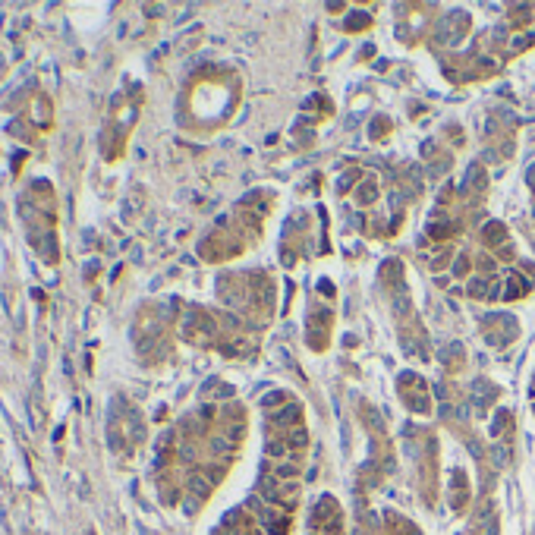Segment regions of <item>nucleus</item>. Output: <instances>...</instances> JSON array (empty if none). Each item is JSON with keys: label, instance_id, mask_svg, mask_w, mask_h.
<instances>
[{"label": "nucleus", "instance_id": "obj_1", "mask_svg": "<svg viewBox=\"0 0 535 535\" xmlns=\"http://www.w3.org/2000/svg\"><path fill=\"white\" fill-rule=\"evenodd\" d=\"M299 419H303V410L293 403V406H286L284 412H277V416H274V422H280V425H296Z\"/></svg>", "mask_w": 535, "mask_h": 535}, {"label": "nucleus", "instance_id": "obj_3", "mask_svg": "<svg viewBox=\"0 0 535 535\" xmlns=\"http://www.w3.org/2000/svg\"><path fill=\"white\" fill-rule=\"evenodd\" d=\"M189 488H192V491L198 494V498H205V494L211 491V485H208V482H205L202 476H192V482H189Z\"/></svg>", "mask_w": 535, "mask_h": 535}, {"label": "nucleus", "instance_id": "obj_2", "mask_svg": "<svg viewBox=\"0 0 535 535\" xmlns=\"http://www.w3.org/2000/svg\"><path fill=\"white\" fill-rule=\"evenodd\" d=\"M296 476H299V466H293V463H277V466H274V479H277V482L280 479L293 482Z\"/></svg>", "mask_w": 535, "mask_h": 535}, {"label": "nucleus", "instance_id": "obj_4", "mask_svg": "<svg viewBox=\"0 0 535 535\" xmlns=\"http://www.w3.org/2000/svg\"><path fill=\"white\" fill-rule=\"evenodd\" d=\"M303 444H305V431L303 428H293L290 438H286V447H303Z\"/></svg>", "mask_w": 535, "mask_h": 535}, {"label": "nucleus", "instance_id": "obj_6", "mask_svg": "<svg viewBox=\"0 0 535 535\" xmlns=\"http://www.w3.org/2000/svg\"><path fill=\"white\" fill-rule=\"evenodd\" d=\"M211 447H214V453H227V450H230V444H227V441H214Z\"/></svg>", "mask_w": 535, "mask_h": 535}, {"label": "nucleus", "instance_id": "obj_5", "mask_svg": "<svg viewBox=\"0 0 535 535\" xmlns=\"http://www.w3.org/2000/svg\"><path fill=\"white\" fill-rule=\"evenodd\" d=\"M286 453V441H268V457H284Z\"/></svg>", "mask_w": 535, "mask_h": 535}]
</instances>
